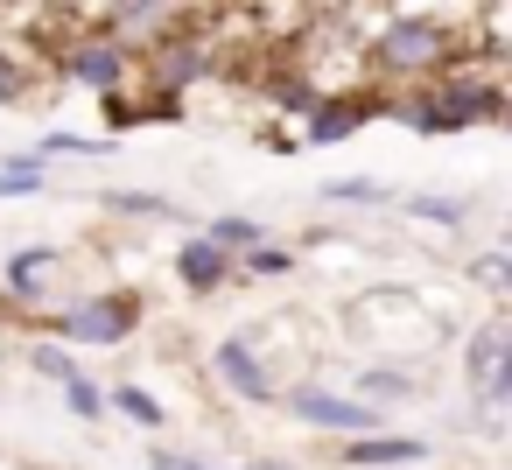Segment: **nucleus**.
<instances>
[{
  "label": "nucleus",
  "mask_w": 512,
  "mask_h": 470,
  "mask_svg": "<svg viewBox=\"0 0 512 470\" xmlns=\"http://www.w3.org/2000/svg\"><path fill=\"white\" fill-rule=\"evenodd\" d=\"M386 120L421 134V141H449L470 127H505V71L498 57H456L449 71L386 92Z\"/></svg>",
  "instance_id": "f257e3e1"
},
{
  "label": "nucleus",
  "mask_w": 512,
  "mask_h": 470,
  "mask_svg": "<svg viewBox=\"0 0 512 470\" xmlns=\"http://www.w3.org/2000/svg\"><path fill=\"white\" fill-rule=\"evenodd\" d=\"M463 29L470 22L435 15V8H393V15H379V29L358 50L365 57V85L393 92V85H421V78L449 71L456 57H470V36Z\"/></svg>",
  "instance_id": "f03ea898"
},
{
  "label": "nucleus",
  "mask_w": 512,
  "mask_h": 470,
  "mask_svg": "<svg viewBox=\"0 0 512 470\" xmlns=\"http://www.w3.org/2000/svg\"><path fill=\"white\" fill-rule=\"evenodd\" d=\"M43 337H57L64 351H127L148 330V295L141 288H71L64 302L29 316Z\"/></svg>",
  "instance_id": "7ed1b4c3"
},
{
  "label": "nucleus",
  "mask_w": 512,
  "mask_h": 470,
  "mask_svg": "<svg viewBox=\"0 0 512 470\" xmlns=\"http://www.w3.org/2000/svg\"><path fill=\"white\" fill-rule=\"evenodd\" d=\"M288 379H302V372L274 351V330L239 323V330H218V337H211V386H218L232 407H274Z\"/></svg>",
  "instance_id": "20e7f679"
},
{
  "label": "nucleus",
  "mask_w": 512,
  "mask_h": 470,
  "mask_svg": "<svg viewBox=\"0 0 512 470\" xmlns=\"http://www.w3.org/2000/svg\"><path fill=\"white\" fill-rule=\"evenodd\" d=\"M456 386L470 393V407H491V414L512 407V316L505 309H484L463 330V344H456Z\"/></svg>",
  "instance_id": "39448f33"
},
{
  "label": "nucleus",
  "mask_w": 512,
  "mask_h": 470,
  "mask_svg": "<svg viewBox=\"0 0 512 470\" xmlns=\"http://www.w3.org/2000/svg\"><path fill=\"white\" fill-rule=\"evenodd\" d=\"M274 414L295 421V428H309V435H330V442H351V435L393 428V414H379V407H365L358 393H344V386H330V379H309V372L281 386Z\"/></svg>",
  "instance_id": "423d86ee"
},
{
  "label": "nucleus",
  "mask_w": 512,
  "mask_h": 470,
  "mask_svg": "<svg viewBox=\"0 0 512 470\" xmlns=\"http://www.w3.org/2000/svg\"><path fill=\"white\" fill-rule=\"evenodd\" d=\"M71 295V253L57 239L0 246V316H36Z\"/></svg>",
  "instance_id": "0eeeda50"
},
{
  "label": "nucleus",
  "mask_w": 512,
  "mask_h": 470,
  "mask_svg": "<svg viewBox=\"0 0 512 470\" xmlns=\"http://www.w3.org/2000/svg\"><path fill=\"white\" fill-rule=\"evenodd\" d=\"M50 78L71 85V92L113 99V92H134V78H141V50H127V43L106 36V29H85V36H71V43L50 57Z\"/></svg>",
  "instance_id": "6e6552de"
},
{
  "label": "nucleus",
  "mask_w": 512,
  "mask_h": 470,
  "mask_svg": "<svg viewBox=\"0 0 512 470\" xmlns=\"http://www.w3.org/2000/svg\"><path fill=\"white\" fill-rule=\"evenodd\" d=\"M372 120H386V92H379V85H330V92L309 106V120L295 127V141H302V148H344V141H358Z\"/></svg>",
  "instance_id": "1a4fd4ad"
},
{
  "label": "nucleus",
  "mask_w": 512,
  "mask_h": 470,
  "mask_svg": "<svg viewBox=\"0 0 512 470\" xmlns=\"http://www.w3.org/2000/svg\"><path fill=\"white\" fill-rule=\"evenodd\" d=\"M141 71H148V85H155V92L183 99L190 85H204V78L218 71V50H211V36H204L197 22H183L176 36H162V43H148V50H141Z\"/></svg>",
  "instance_id": "9d476101"
},
{
  "label": "nucleus",
  "mask_w": 512,
  "mask_h": 470,
  "mask_svg": "<svg viewBox=\"0 0 512 470\" xmlns=\"http://www.w3.org/2000/svg\"><path fill=\"white\" fill-rule=\"evenodd\" d=\"M169 274H176V288H183V295L211 302V295L239 288V253L211 246L204 232H183V239H176V253H169Z\"/></svg>",
  "instance_id": "9b49d317"
},
{
  "label": "nucleus",
  "mask_w": 512,
  "mask_h": 470,
  "mask_svg": "<svg viewBox=\"0 0 512 470\" xmlns=\"http://www.w3.org/2000/svg\"><path fill=\"white\" fill-rule=\"evenodd\" d=\"M337 463L344 470H421V463H435V442L407 435V428H372V435L337 442Z\"/></svg>",
  "instance_id": "f8f14e48"
},
{
  "label": "nucleus",
  "mask_w": 512,
  "mask_h": 470,
  "mask_svg": "<svg viewBox=\"0 0 512 470\" xmlns=\"http://www.w3.org/2000/svg\"><path fill=\"white\" fill-rule=\"evenodd\" d=\"M190 22V0H106V36H120L127 50H148L162 36H176Z\"/></svg>",
  "instance_id": "ddd939ff"
},
{
  "label": "nucleus",
  "mask_w": 512,
  "mask_h": 470,
  "mask_svg": "<svg viewBox=\"0 0 512 470\" xmlns=\"http://www.w3.org/2000/svg\"><path fill=\"white\" fill-rule=\"evenodd\" d=\"M344 393H358L365 407L393 414V407H407V400L428 393V372L421 365H400V358H365V365H351V386Z\"/></svg>",
  "instance_id": "4468645a"
},
{
  "label": "nucleus",
  "mask_w": 512,
  "mask_h": 470,
  "mask_svg": "<svg viewBox=\"0 0 512 470\" xmlns=\"http://www.w3.org/2000/svg\"><path fill=\"white\" fill-rule=\"evenodd\" d=\"M393 211H400V218H414V225H428V232H449V239H456V232H470V218H477V204H470V197H456V190H407V197L393 190Z\"/></svg>",
  "instance_id": "2eb2a0df"
},
{
  "label": "nucleus",
  "mask_w": 512,
  "mask_h": 470,
  "mask_svg": "<svg viewBox=\"0 0 512 470\" xmlns=\"http://www.w3.org/2000/svg\"><path fill=\"white\" fill-rule=\"evenodd\" d=\"M99 211L120 225H190V211L162 190H99Z\"/></svg>",
  "instance_id": "dca6fc26"
},
{
  "label": "nucleus",
  "mask_w": 512,
  "mask_h": 470,
  "mask_svg": "<svg viewBox=\"0 0 512 470\" xmlns=\"http://www.w3.org/2000/svg\"><path fill=\"white\" fill-rule=\"evenodd\" d=\"M106 414H120L141 435H162L169 428V400L155 386H141V379H106Z\"/></svg>",
  "instance_id": "f3484780"
},
{
  "label": "nucleus",
  "mask_w": 512,
  "mask_h": 470,
  "mask_svg": "<svg viewBox=\"0 0 512 470\" xmlns=\"http://www.w3.org/2000/svg\"><path fill=\"white\" fill-rule=\"evenodd\" d=\"M316 204L323 211H386L393 204V190L379 183V176H330V183H316Z\"/></svg>",
  "instance_id": "a211bd4d"
},
{
  "label": "nucleus",
  "mask_w": 512,
  "mask_h": 470,
  "mask_svg": "<svg viewBox=\"0 0 512 470\" xmlns=\"http://www.w3.org/2000/svg\"><path fill=\"white\" fill-rule=\"evenodd\" d=\"M288 274H302V253L288 239H274V232L239 253V281H288Z\"/></svg>",
  "instance_id": "6ab92c4d"
},
{
  "label": "nucleus",
  "mask_w": 512,
  "mask_h": 470,
  "mask_svg": "<svg viewBox=\"0 0 512 470\" xmlns=\"http://www.w3.org/2000/svg\"><path fill=\"white\" fill-rule=\"evenodd\" d=\"M22 197H50V162L22 155H0V204H22Z\"/></svg>",
  "instance_id": "aec40b11"
},
{
  "label": "nucleus",
  "mask_w": 512,
  "mask_h": 470,
  "mask_svg": "<svg viewBox=\"0 0 512 470\" xmlns=\"http://www.w3.org/2000/svg\"><path fill=\"white\" fill-rule=\"evenodd\" d=\"M323 92H330V85H316V78H302V71H281V78L267 85V106H274L281 120H295V127H302V120H309V106H316Z\"/></svg>",
  "instance_id": "412c9836"
},
{
  "label": "nucleus",
  "mask_w": 512,
  "mask_h": 470,
  "mask_svg": "<svg viewBox=\"0 0 512 470\" xmlns=\"http://www.w3.org/2000/svg\"><path fill=\"white\" fill-rule=\"evenodd\" d=\"M120 141H92V134H71V127H50L29 155L36 162H99V155H113Z\"/></svg>",
  "instance_id": "4be33fe9"
},
{
  "label": "nucleus",
  "mask_w": 512,
  "mask_h": 470,
  "mask_svg": "<svg viewBox=\"0 0 512 470\" xmlns=\"http://www.w3.org/2000/svg\"><path fill=\"white\" fill-rule=\"evenodd\" d=\"M197 232H204L211 246H225V253H246V246H260V239H267V225H260V218H246V211H211Z\"/></svg>",
  "instance_id": "5701e85b"
},
{
  "label": "nucleus",
  "mask_w": 512,
  "mask_h": 470,
  "mask_svg": "<svg viewBox=\"0 0 512 470\" xmlns=\"http://www.w3.org/2000/svg\"><path fill=\"white\" fill-rule=\"evenodd\" d=\"M57 393H64V414H71V421H85V428H99V421H106V379H92L85 365H78Z\"/></svg>",
  "instance_id": "b1692460"
},
{
  "label": "nucleus",
  "mask_w": 512,
  "mask_h": 470,
  "mask_svg": "<svg viewBox=\"0 0 512 470\" xmlns=\"http://www.w3.org/2000/svg\"><path fill=\"white\" fill-rule=\"evenodd\" d=\"M463 274H470L491 302H505V295H512V253H505V246H477V253L463 260Z\"/></svg>",
  "instance_id": "393cba45"
},
{
  "label": "nucleus",
  "mask_w": 512,
  "mask_h": 470,
  "mask_svg": "<svg viewBox=\"0 0 512 470\" xmlns=\"http://www.w3.org/2000/svg\"><path fill=\"white\" fill-rule=\"evenodd\" d=\"M22 365H29V372H36L43 386H64V379L78 372V351H64L57 337H36V344L22 351Z\"/></svg>",
  "instance_id": "a878e982"
},
{
  "label": "nucleus",
  "mask_w": 512,
  "mask_h": 470,
  "mask_svg": "<svg viewBox=\"0 0 512 470\" xmlns=\"http://www.w3.org/2000/svg\"><path fill=\"white\" fill-rule=\"evenodd\" d=\"M29 92H36V64H29L22 50L0 43V113H8V106H29Z\"/></svg>",
  "instance_id": "bb28decb"
},
{
  "label": "nucleus",
  "mask_w": 512,
  "mask_h": 470,
  "mask_svg": "<svg viewBox=\"0 0 512 470\" xmlns=\"http://www.w3.org/2000/svg\"><path fill=\"white\" fill-rule=\"evenodd\" d=\"M148 470H232V463H218V456H204V449H183V442H169V435H148Z\"/></svg>",
  "instance_id": "cd10ccee"
},
{
  "label": "nucleus",
  "mask_w": 512,
  "mask_h": 470,
  "mask_svg": "<svg viewBox=\"0 0 512 470\" xmlns=\"http://www.w3.org/2000/svg\"><path fill=\"white\" fill-rule=\"evenodd\" d=\"M232 470H302V463H288V456H246V463H232Z\"/></svg>",
  "instance_id": "c85d7f7f"
},
{
  "label": "nucleus",
  "mask_w": 512,
  "mask_h": 470,
  "mask_svg": "<svg viewBox=\"0 0 512 470\" xmlns=\"http://www.w3.org/2000/svg\"><path fill=\"white\" fill-rule=\"evenodd\" d=\"M477 470H491V463H477Z\"/></svg>",
  "instance_id": "c756f323"
},
{
  "label": "nucleus",
  "mask_w": 512,
  "mask_h": 470,
  "mask_svg": "<svg viewBox=\"0 0 512 470\" xmlns=\"http://www.w3.org/2000/svg\"><path fill=\"white\" fill-rule=\"evenodd\" d=\"M0 246H8V239H0Z\"/></svg>",
  "instance_id": "7c9ffc66"
}]
</instances>
